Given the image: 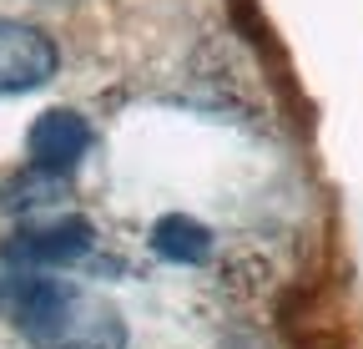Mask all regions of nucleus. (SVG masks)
<instances>
[{
	"label": "nucleus",
	"mask_w": 363,
	"mask_h": 349,
	"mask_svg": "<svg viewBox=\"0 0 363 349\" xmlns=\"http://www.w3.org/2000/svg\"><path fill=\"white\" fill-rule=\"evenodd\" d=\"M0 253H6V264H21V269H61L91 253V223L86 218H51V223L21 228Z\"/></svg>",
	"instance_id": "nucleus-3"
},
{
	"label": "nucleus",
	"mask_w": 363,
	"mask_h": 349,
	"mask_svg": "<svg viewBox=\"0 0 363 349\" xmlns=\"http://www.w3.org/2000/svg\"><path fill=\"white\" fill-rule=\"evenodd\" d=\"M152 248L157 258H167V264H202V258L212 253V233L202 223H192V218H162V223L152 228Z\"/></svg>",
	"instance_id": "nucleus-5"
},
{
	"label": "nucleus",
	"mask_w": 363,
	"mask_h": 349,
	"mask_svg": "<svg viewBox=\"0 0 363 349\" xmlns=\"http://www.w3.org/2000/svg\"><path fill=\"white\" fill-rule=\"evenodd\" d=\"M26 147H30V162H35L40 172H61V178H66V172L86 157V147H91V127H86L81 112L51 107L45 117H35Z\"/></svg>",
	"instance_id": "nucleus-4"
},
{
	"label": "nucleus",
	"mask_w": 363,
	"mask_h": 349,
	"mask_svg": "<svg viewBox=\"0 0 363 349\" xmlns=\"http://www.w3.org/2000/svg\"><path fill=\"white\" fill-rule=\"evenodd\" d=\"M11 314L30 349H126V319L111 299L66 279H40V269L11 284Z\"/></svg>",
	"instance_id": "nucleus-1"
},
{
	"label": "nucleus",
	"mask_w": 363,
	"mask_h": 349,
	"mask_svg": "<svg viewBox=\"0 0 363 349\" xmlns=\"http://www.w3.org/2000/svg\"><path fill=\"white\" fill-rule=\"evenodd\" d=\"M51 76H56V41L26 21L0 16V97L35 92Z\"/></svg>",
	"instance_id": "nucleus-2"
}]
</instances>
